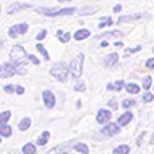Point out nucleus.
I'll return each mask as SVG.
<instances>
[{
  "mask_svg": "<svg viewBox=\"0 0 154 154\" xmlns=\"http://www.w3.org/2000/svg\"><path fill=\"white\" fill-rule=\"evenodd\" d=\"M144 16L143 13H137V14H128V16H120L117 23H132V21H138Z\"/></svg>",
  "mask_w": 154,
  "mask_h": 154,
  "instance_id": "nucleus-15",
  "label": "nucleus"
},
{
  "mask_svg": "<svg viewBox=\"0 0 154 154\" xmlns=\"http://www.w3.org/2000/svg\"><path fill=\"white\" fill-rule=\"evenodd\" d=\"M23 154H35V144L26 143L23 146Z\"/></svg>",
  "mask_w": 154,
  "mask_h": 154,
  "instance_id": "nucleus-24",
  "label": "nucleus"
},
{
  "mask_svg": "<svg viewBox=\"0 0 154 154\" xmlns=\"http://www.w3.org/2000/svg\"><path fill=\"white\" fill-rule=\"evenodd\" d=\"M50 74L55 77L58 82H63V84H66V82L69 80L71 67L67 66V64H64V63H56V64H53V66H51Z\"/></svg>",
  "mask_w": 154,
  "mask_h": 154,
  "instance_id": "nucleus-1",
  "label": "nucleus"
},
{
  "mask_svg": "<svg viewBox=\"0 0 154 154\" xmlns=\"http://www.w3.org/2000/svg\"><path fill=\"white\" fill-rule=\"evenodd\" d=\"M77 11V8H45L40 7L37 8V13L43 14V16H50V18H56V16H69V14H74Z\"/></svg>",
  "mask_w": 154,
  "mask_h": 154,
  "instance_id": "nucleus-2",
  "label": "nucleus"
},
{
  "mask_svg": "<svg viewBox=\"0 0 154 154\" xmlns=\"http://www.w3.org/2000/svg\"><path fill=\"white\" fill-rule=\"evenodd\" d=\"M32 5L31 3H19V2H16V3H11L8 7V10H7V13L8 14H14V13H18V11H21V10H27V8H31Z\"/></svg>",
  "mask_w": 154,
  "mask_h": 154,
  "instance_id": "nucleus-11",
  "label": "nucleus"
},
{
  "mask_svg": "<svg viewBox=\"0 0 154 154\" xmlns=\"http://www.w3.org/2000/svg\"><path fill=\"white\" fill-rule=\"evenodd\" d=\"M82 66H84V55L82 53H79L74 60L71 61V75L72 77H75V79H79V77L82 75Z\"/></svg>",
  "mask_w": 154,
  "mask_h": 154,
  "instance_id": "nucleus-3",
  "label": "nucleus"
},
{
  "mask_svg": "<svg viewBox=\"0 0 154 154\" xmlns=\"http://www.w3.org/2000/svg\"><path fill=\"white\" fill-rule=\"evenodd\" d=\"M111 117H112V114H111L109 109H100L98 114H96V122L104 125V124H108L111 120Z\"/></svg>",
  "mask_w": 154,
  "mask_h": 154,
  "instance_id": "nucleus-10",
  "label": "nucleus"
},
{
  "mask_svg": "<svg viewBox=\"0 0 154 154\" xmlns=\"http://www.w3.org/2000/svg\"><path fill=\"white\" fill-rule=\"evenodd\" d=\"M74 90H75V91H85V90H87V85H85L82 80H77L75 85H74Z\"/></svg>",
  "mask_w": 154,
  "mask_h": 154,
  "instance_id": "nucleus-31",
  "label": "nucleus"
},
{
  "mask_svg": "<svg viewBox=\"0 0 154 154\" xmlns=\"http://www.w3.org/2000/svg\"><path fill=\"white\" fill-rule=\"evenodd\" d=\"M151 84H152V79H151V77H144V79H143V88H144V90H149Z\"/></svg>",
  "mask_w": 154,
  "mask_h": 154,
  "instance_id": "nucleus-32",
  "label": "nucleus"
},
{
  "mask_svg": "<svg viewBox=\"0 0 154 154\" xmlns=\"http://www.w3.org/2000/svg\"><path fill=\"white\" fill-rule=\"evenodd\" d=\"M152 51H154V48H152Z\"/></svg>",
  "mask_w": 154,
  "mask_h": 154,
  "instance_id": "nucleus-45",
  "label": "nucleus"
},
{
  "mask_svg": "<svg viewBox=\"0 0 154 154\" xmlns=\"http://www.w3.org/2000/svg\"><path fill=\"white\" fill-rule=\"evenodd\" d=\"M109 26H112V18H103L98 23V27L100 29H104V27H109Z\"/></svg>",
  "mask_w": 154,
  "mask_h": 154,
  "instance_id": "nucleus-28",
  "label": "nucleus"
},
{
  "mask_svg": "<svg viewBox=\"0 0 154 154\" xmlns=\"http://www.w3.org/2000/svg\"><path fill=\"white\" fill-rule=\"evenodd\" d=\"M120 10H122V7H120V5H116V7H114V13H119Z\"/></svg>",
  "mask_w": 154,
  "mask_h": 154,
  "instance_id": "nucleus-41",
  "label": "nucleus"
},
{
  "mask_svg": "<svg viewBox=\"0 0 154 154\" xmlns=\"http://www.w3.org/2000/svg\"><path fill=\"white\" fill-rule=\"evenodd\" d=\"M125 90H127L130 95H137L140 91V87L137 84H127V85H125Z\"/></svg>",
  "mask_w": 154,
  "mask_h": 154,
  "instance_id": "nucleus-26",
  "label": "nucleus"
},
{
  "mask_svg": "<svg viewBox=\"0 0 154 154\" xmlns=\"http://www.w3.org/2000/svg\"><path fill=\"white\" fill-rule=\"evenodd\" d=\"M56 35H58V38H60V42H61V43H67V42L71 40V34H69V32L58 31V32H56Z\"/></svg>",
  "mask_w": 154,
  "mask_h": 154,
  "instance_id": "nucleus-21",
  "label": "nucleus"
},
{
  "mask_svg": "<svg viewBox=\"0 0 154 154\" xmlns=\"http://www.w3.org/2000/svg\"><path fill=\"white\" fill-rule=\"evenodd\" d=\"M29 127H31V119H29V117H24L21 122H19V130H21V132H26Z\"/></svg>",
  "mask_w": 154,
  "mask_h": 154,
  "instance_id": "nucleus-27",
  "label": "nucleus"
},
{
  "mask_svg": "<svg viewBox=\"0 0 154 154\" xmlns=\"http://www.w3.org/2000/svg\"><path fill=\"white\" fill-rule=\"evenodd\" d=\"M13 74H16L14 64H10V63H3L2 67H0V77H2V79H8V77H13Z\"/></svg>",
  "mask_w": 154,
  "mask_h": 154,
  "instance_id": "nucleus-7",
  "label": "nucleus"
},
{
  "mask_svg": "<svg viewBox=\"0 0 154 154\" xmlns=\"http://www.w3.org/2000/svg\"><path fill=\"white\" fill-rule=\"evenodd\" d=\"M151 143L154 144V133H152V137H151Z\"/></svg>",
  "mask_w": 154,
  "mask_h": 154,
  "instance_id": "nucleus-43",
  "label": "nucleus"
},
{
  "mask_svg": "<svg viewBox=\"0 0 154 154\" xmlns=\"http://www.w3.org/2000/svg\"><path fill=\"white\" fill-rule=\"evenodd\" d=\"M132 119H133V114L130 112V111H127V112H124L122 116H119L117 124L119 125H128L130 122H132Z\"/></svg>",
  "mask_w": 154,
  "mask_h": 154,
  "instance_id": "nucleus-14",
  "label": "nucleus"
},
{
  "mask_svg": "<svg viewBox=\"0 0 154 154\" xmlns=\"http://www.w3.org/2000/svg\"><path fill=\"white\" fill-rule=\"evenodd\" d=\"M24 91H26V90H24L23 85H16V93L18 95H24Z\"/></svg>",
  "mask_w": 154,
  "mask_h": 154,
  "instance_id": "nucleus-40",
  "label": "nucleus"
},
{
  "mask_svg": "<svg viewBox=\"0 0 154 154\" xmlns=\"http://www.w3.org/2000/svg\"><path fill=\"white\" fill-rule=\"evenodd\" d=\"M135 104H137V101H135V100H132V98H127V100H124V101H122V108H125V109H130V108H133Z\"/></svg>",
  "mask_w": 154,
  "mask_h": 154,
  "instance_id": "nucleus-30",
  "label": "nucleus"
},
{
  "mask_svg": "<svg viewBox=\"0 0 154 154\" xmlns=\"http://www.w3.org/2000/svg\"><path fill=\"white\" fill-rule=\"evenodd\" d=\"M120 132V128H119V124H104V127L101 128V133L104 135V137H114V135H117Z\"/></svg>",
  "mask_w": 154,
  "mask_h": 154,
  "instance_id": "nucleus-6",
  "label": "nucleus"
},
{
  "mask_svg": "<svg viewBox=\"0 0 154 154\" xmlns=\"http://www.w3.org/2000/svg\"><path fill=\"white\" fill-rule=\"evenodd\" d=\"M108 106H109L111 109H117L119 108V104H117V101H116V100H109L108 101Z\"/></svg>",
  "mask_w": 154,
  "mask_h": 154,
  "instance_id": "nucleus-38",
  "label": "nucleus"
},
{
  "mask_svg": "<svg viewBox=\"0 0 154 154\" xmlns=\"http://www.w3.org/2000/svg\"><path fill=\"white\" fill-rule=\"evenodd\" d=\"M48 138H50V132H47V130H45V132H43V133L40 135V137H38L37 144H38V146H45L47 141H48Z\"/></svg>",
  "mask_w": 154,
  "mask_h": 154,
  "instance_id": "nucleus-22",
  "label": "nucleus"
},
{
  "mask_svg": "<svg viewBox=\"0 0 154 154\" xmlns=\"http://www.w3.org/2000/svg\"><path fill=\"white\" fill-rule=\"evenodd\" d=\"M42 100H43V104H45V108H47V109H53V108H55L56 98H55V95H53L50 90H43Z\"/></svg>",
  "mask_w": 154,
  "mask_h": 154,
  "instance_id": "nucleus-5",
  "label": "nucleus"
},
{
  "mask_svg": "<svg viewBox=\"0 0 154 154\" xmlns=\"http://www.w3.org/2000/svg\"><path fill=\"white\" fill-rule=\"evenodd\" d=\"M37 51H38V53H40V55L43 56V60H45V61H48V60H50V55H48L47 48L43 47L42 43H37Z\"/></svg>",
  "mask_w": 154,
  "mask_h": 154,
  "instance_id": "nucleus-25",
  "label": "nucleus"
},
{
  "mask_svg": "<svg viewBox=\"0 0 154 154\" xmlns=\"http://www.w3.org/2000/svg\"><path fill=\"white\" fill-rule=\"evenodd\" d=\"M11 133H13V128L10 127L8 124H0V135H2L3 138H8Z\"/></svg>",
  "mask_w": 154,
  "mask_h": 154,
  "instance_id": "nucleus-18",
  "label": "nucleus"
},
{
  "mask_svg": "<svg viewBox=\"0 0 154 154\" xmlns=\"http://www.w3.org/2000/svg\"><path fill=\"white\" fill-rule=\"evenodd\" d=\"M124 37V32L122 31H109V32H103L100 34V35H96V38H100V40H103V38H120Z\"/></svg>",
  "mask_w": 154,
  "mask_h": 154,
  "instance_id": "nucleus-12",
  "label": "nucleus"
},
{
  "mask_svg": "<svg viewBox=\"0 0 154 154\" xmlns=\"http://www.w3.org/2000/svg\"><path fill=\"white\" fill-rule=\"evenodd\" d=\"M141 50V45H138V47H135V48H127L125 50V56H128V55H133V53H137Z\"/></svg>",
  "mask_w": 154,
  "mask_h": 154,
  "instance_id": "nucleus-33",
  "label": "nucleus"
},
{
  "mask_svg": "<svg viewBox=\"0 0 154 154\" xmlns=\"http://www.w3.org/2000/svg\"><path fill=\"white\" fill-rule=\"evenodd\" d=\"M100 45H101V47H108V42H106V40H101Z\"/></svg>",
  "mask_w": 154,
  "mask_h": 154,
  "instance_id": "nucleus-42",
  "label": "nucleus"
},
{
  "mask_svg": "<svg viewBox=\"0 0 154 154\" xmlns=\"http://www.w3.org/2000/svg\"><path fill=\"white\" fill-rule=\"evenodd\" d=\"M58 2H71V0H58Z\"/></svg>",
  "mask_w": 154,
  "mask_h": 154,
  "instance_id": "nucleus-44",
  "label": "nucleus"
},
{
  "mask_svg": "<svg viewBox=\"0 0 154 154\" xmlns=\"http://www.w3.org/2000/svg\"><path fill=\"white\" fill-rule=\"evenodd\" d=\"M128 152H130V148L127 144H120V146L114 148V151H112V154H128Z\"/></svg>",
  "mask_w": 154,
  "mask_h": 154,
  "instance_id": "nucleus-23",
  "label": "nucleus"
},
{
  "mask_svg": "<svg viewBox=\"0 0 154 154\" xmlns=\"http://www.w3.org/2000/svg\"><path fill=\"white\" fill-rule=\"evenodd\" d=\"M148 67V69H154V58H149V60L146 61V64H144Z\"/></svg>",
  "mask_w": 154,
  "mask_h": 154,
  "instance_id": "nucleus-39",
  "label": "nucleus"
},
{
  "mask_svg": "<svg viewBox=\"0 0 154 154\" xmlns=\"http://www.w3.org/2000/svg\"><path fill=\"white\" fill-rule=\"evenodd\" d=\"M10 56H11L13 61H18V60H24V58H27L26 50H24L21 45H14V47L11 48V53H10Z\"/></svg>",
  "mask_w": 154,
  "mask_h": 154,
  "instance_id": "nucleus-9",
  "label": "nucleus"
},
{
  "mask_svg": "<svg viewBox=\"0 0 154 154\" xmlns=\"http://www.w3.org/2000/svg\"><path fill=\"white\" fill-rule=\"evenodd\" d=\"M90 37V31L88 29H79V31H75V34H74V38L75 40H85V38H88Z\"/></svg>",
  "mask_w": 154,
  "mask_h": 154,
  "instance_id": "nucleus-17",
  "label": "nucleus"
},
{
  "mask_svg": "<svg viewBox=\"0 0 154 154\" xmlns=\"http://www.w3.org/2000/svg\"><path fill=\"white\" fill-rule=\"evenodd\" d=\"M117 61H119V55H117V53H109V55L103 60V64L106 67H112V66L117 64Z\"/></svg>",
  "mask_w": 154,
  "mask_h": 154,
  "instance_id": "nucleus-13",
  "label": "nucleus"
},
{
  "mask_svg": "<svg viewBox=\"0 0 154 154\" xmlns=\"http://www.w3.org/2000/svg\"><path fill=\"white\" fill-rule=\"evenodd\" d=\"M72 148H74L77 152H80V154H88L90 152V149H88V146H87L85 143H75Z\"/></svg>",
  "mask_w": 154,
  "mask_h": 154,
  "instance_id": "nucleus-19",
  "label": "nucleus"
},
{
  "mask_svg": "<svg viewBox=\"0 0 154 154\" xmlns=\"http://www.w3.org/2000/svg\"><path fill=\"white\" fill-rule=\"evenodd\" d=\"M27 60H29V61H31V63H32V64H37V66H38V64H40V61H38V58H37L35 55H27Z\"/></svg>",
  "mask_w": 154,
  "mask_h": 154,
  "instance_id": "nucleus-36",
  "label": "nucleus"
},
{
  "mask_svg": "<svg viewBox=\"0 0 154 154\" xmlns=\"http://www.w3.org/2000/svg\"><path fill=\"white\" fill-rule=\"evenodd\" d=\"M29 31V26H27V23H19V24H14L13 27H10L8 29V35L14 38V37H18V35H23V34H26Z\"/></svg>",
  "mask_w": 154,
  "mask_h": 154,
  "instance_id": "nucleus-4",
  "label": "nucleus"
},
{
  "mask_svg": "<svg viewBox=\"0 0 154 154\" xmlns=\"http://www.w3.org/2000/svg\"><path fill=\"white\" fill-rule=\"evenodd\" d=\"M152 100H154V96H152V93H149V91H146V93L143 95V101H144V103H151Z\"/></svg>",
  "mask_w": 154,
  "mask_h": 154,
  "instance_id": "nucleus-34",
  "label": "nucleus"
},
{
  "mask_svg": "<svg viewBox=\"0 0 154 154\" xmlns=\"http://www.w3.org/2000/svg\"><path fill=\"white\" fill-rule=\"evenodd\" d=\"M106 88L111 90V91H120V90L124 88V82L122 80H117L116 84H108V85H106Z\"/></svg>",
  "mask_w": 154,
  "mask_h": 154,
  "instance_id": "nucleus-20",
  "label": "nucleus"
},
{
  "mask_svg": "<svg viewBox=\"0 0 154 154\" xmlns=\"http://www.w3.org/2000/svg\"><path fill=\"white\" fill-rule=\"evenodd\" d=\"M14 64V69H16V74L19 75H26V63H24L23 60H18V61H13Z\"/></svg>",
  "mask_w": 154,
  "mask_h": 154,
  "instance_id": "nucleus-16",
  "label": "nucleus"
},
{
  "mask_svg": "<svg viewBox=\"0 0 154 154\" xmlns=\"http://www.w3.org/2000/svg\"><path fill=\"white\" fill-rule=\"evenodd\" d=\"M10 119H11V112H10V111H3V112L0 114V124H7Z\"/></svg>",
  "mask_w": 154,
  "mask_h": 154,
  "instance_id": "nucleus-29",
  "label": "nucleus"
},
{
  "mask_svg": "<svg viewBox=\"0 0 154 154\" xmlns=\"http://www.w3.org/2000/svg\"><path fill=\"white\" fill-rule=\"evenodd\" d=\"M45 37H47V31H45V29H42V31L37 34V37H35V38H37V42H40V40H43Z\"/></svg>",
  "mask_w": 154,
  "mask_h": 154,
  "instance_id": "nucleus-37",
  "label": "nucleus"
},
{
  "mask_svg": "<svg viewBox=\"0 0 154 154\" xmlns=\"http://www.w3.org/2000/svg\"><path fill=\"white\" fill-rule=\"evenodd\" d=\"M3 90H5V93H16V87H13V85H5L3 87Z\"/></svg>",
  "mask_w": 154,
  "mask_h": 154,
  "instance_id": "nucleus-35",
  "label": "nucleus"
},
{
  "mask_svg": "<svg viewBox=\"0 0 154 154\" xmlns=\"http://www.w3.org/2000/svg\"><path fill=\"white\" fill-rule=\"evenodd\" d=\"M71 146H74V144H72V141H67V143H64V144H58L56 148H53V149H50V151H47L45 154H69Z\"/></svg>",
  "mask_w": 154,
  "mask_h": 154,
  "instance_id": "nucleus-8",
  "label": "nucleus"
}]
</instances>
